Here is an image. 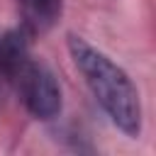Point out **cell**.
Returning a JSON list of instances; mask_svg holds the SVG:
<instances>
[{"mask_svg":"<svg viewBox=\"0 0 156 156\" xmlns=\"http://www.w3.org/2000/svg\"><path fill=\"white\" fill-rule=\"evenodd\" d=\"M7 78H5V73H2V68H0V107H2V102H5V93H7Z\"/></svg>","mask_w":156,"mask_h":156,"instance_id":"4","label":"cell"},{"mask_svg":"<svg viewBox=\"0 0 156 156\" xmlns=\"http://www.w3.org/2000/svg\"><path fill=\"white\" fill-rule=\"evenodd\" d=\"M61 2L63 0H17L24 32L27 34H39L54 27V22L61 15Z\"/></svg>","mask_w":156,"mask_h":156,"instance_id":"3","label":"cell"},{"mask_svg":"<svg viewBox=\"0 0 156 156\" xmlns=\"http://www.w3.org/2000/svg\"><path fill=\"white\" fill-rule=\"evenodd\" d=\"M68 54L85 78L90 93L112 119L117 129L129 136H139L141 132V100L132 83V78L100 49L90 46L83 37L68 34Z\"/></svg>","mask_w":156,"mask_h":156,"instance_id":"1","label":"cell"},{"mask_svg":"<svg viewBox=\"0 0 156 156\" xmlns=\"http://www.w3.org/2000/svg\"><path fill=\"white\" fill-rule=\"evenodd\" d=\"M0 68L32 117L54 119L61 112V88L54 73L32 58L24 29H12L0 37Z\"/></svg>","mask_w":156,"mask_h":156,"instance_id":"2","label":"cell"}]
</instances>
